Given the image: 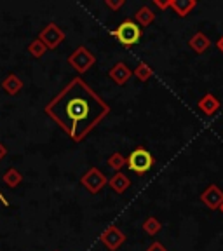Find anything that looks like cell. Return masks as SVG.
I'll use <instances>...</instances> for the list:
<instances>
[{
	"instance_id": "24",
	"label": "cell",
	"mask_w": 223,
	"mask_h": 251,
	"mask_svg": "<svg viewBox=\"0 0 223 251\" xmlns=\"http://www.w3.org/2000/svg\"><path fill=\"white\" fill-rule=\"evenodd\" d=\"M216 47H218L220 51L223 52V35H222V37H220V39H218V42H216Z\"/></svg>"
},
{
	"instance_id": "20",
	"label": "cell",
	"mask_w": 223,
	"mask_h": 251,
	"mask_svg": "<svg viewBox=\"0 0 223 251\" xmlns=\"http://www.w3.org/2000/svg\"><path fill=\"white\" fill-rule=\"evenodd\" d=\"M46 51H47V47L44 46L39 39L31 40V42L28 44V54L33 56V58H42V56L46 54Z\"/></svg>"
},
{
	"instance_id": "16",
	"label": "cell",
	"mask_w": 223,
	"mask_h": 251,
	"mask_svg": "<svg viewBox=\"0 0 223 251\" xmlns=\"http://www.w3.org/2000/svg\"><path fill=\"white\" fill-rule=\"evenodd\" d=\"M133 75L138 78V80H140V82H147V80H150V78H152L153 70L150 68L149 63L141 61V63H138V67L133 70Z\"/></svg>"
},
{
	"instance_id": "22",
	"label": "cell",
	"mask_w": 223,
	"mask_h": 251,
	"mask_svg": "<svg viewBox=\"0 0 223 251\" xmlns=\"http://www.w3.org/2000/svg\"><path fill=\"white\" fill-rule=\"evenodd\" d=\"M147 251H168V250H166V246L162 243H159V241H153V243L147 248Z\"/></svg>"
},
{
	"instance_id": "25",
	"label": "cell",
	"mask_w": 223,
	"mask_h": 251,
	"mask_svg": "<svg viewBox=\"0 0 223 251\" xmlns=\"http://www.w3.org/2000/svg\"><path fill=\"white\" fill-rule=\"evenodd\" d=\"M220 211H222V213H223V204H222V208H220Z\"/></svg>"
},
{
	"instance_id": "15",
	"label": "cell",
	"mask_w": 223,
	"mask_h": 251,
	"mask_svg": "<svg viewBox=\"0 0 223 251\" xmlns=\"http://www.w3.org/2000/svg\"><path fill=\"white\" fill-rule=\"evenodd\" d=\"M171 7L180 18H185L192 9L197 7V2L196 0H171Z\"/></svg>"
},
{
	"instance_id": "12",
	"label": "cell",
	"mask_w": 223,
	"mask_h": 251,
	"mask_svg": "<svg viewBox=\"0 0 223 251\" xmlns=\"http://www.w3.org/2000/svg\"><path fill=\"white\" fill-rule=\"evenodd\" d=\"M108 187L112 188L115 194H124L125 190L131 187V180L125 176L124 173H115L114 176L108 180Z\"/></svg>"
},
{
	"instance_id": "9",
	"label": "cell",
	"mask_w": 223,
	"mask_h": 251,
	"mask_svg": "<svg viewBox=\"0 0 223 251\" xmlns=\"http://www.w3.org/2000/svg\"><path fill=\"white\" fill-rule=\"evenodd\" d=\"M108 77L112 78L117 86H125V84L129 82V78L133 77V70H131L125 63L119 61L108 70Z\"/></svg>"
},
{
	"instance_id": "7",
	"label": "cell",
	"mask_w": 223,
	"mask_h": 251,
	"mask_svg": "<svg viewBox=\"0 0 223 251\" xmlns=\"http://www.w3.org/2000/svg\"><path fill=\"white\" fill-rule=\"evenodd\" d=\"M99 239H101V243L105 244L110 251H117L119 248L125 243V234L117 225H110V227H106L105 230L101 232Z\"/></svg>"
},
{
	"instance_id": "6",
	"label": "cell",
	"mask_w": 223,
	"mask_h": 251,
	"mask_svg": "<svg viewBox=\"0 0 223 251\" xmlns=\"http://www.w3.org/2000/svg\"><path fill=\"white\" fill-rule=\"evenodd\" d=\"M39 40L47 47V49H56V47L65 40V31H63L56 23H49L40 30Z\"/></svg>"
},
{
	"instance_id": "18",
	"label": "cell",
	"mask_w": 223,
	"mask_h": 251,
	"mask_svg": "<svg viewBox=\"0 0 223 251\" xmlns=\"http://www.w3.org/2000/svg\"><path fill=\"white\" fill-rule=\"evenodd\" d=\"M106 164L114 169V171L121 173V169L124 168V166H127V157H124L121 152H115V153H112V155L108 157Z\"/></svg>"
},
{
	"instance_id": "11",
	"label": "cell",
	"mask_w": 223,
	"mask_h": 251,
	"mask_svg": "<svg viewBox=\"0 0 223 251\" xmlns=\"http://www.w3.org/2000/svg\"><path fill=\"white\" fill-rule=\"evenodd\" d=\"M188 46H190V49H192L194 52H197V54H202V52H206L209 47H211V40L204 35L202 31H197L196 35L190 37V40H188Z\"/></svg>"
},
{
	"instance_id": "19",
	"label": "cell",
	"mask_w": 223,
	"mask_h": 251,
	"mask_svg": "<svg viewBox=\"0 0 223 251\" xmlns=\"http://www.w3.org/2000/svg\"><path fill=\"white\" fill-rule=\"evenodd\" d=\"M161 228H162V224L155 218V216H149V218L143 222V230H145V234L152 235V237L159 234Z\"/></svg>"
},
{
	"instance_id": "5",
	"label": "cell",
	"mask_w": 223,
	"mask_h": 251,
	"mask_svg": "<svg viewBox=\"0 0 223 251\" xmlns=\"http://www.w3.org/2000/svg\"><path fill=\"white\" fill-rule=\"evenodd\" d=\"M80 183H82V187H86L91 194H98L108 185V178H106L98 168H89L82 175V178H80Z\"/></svg>"
},
{
	"instance_id": "1",
	"label": "cell",
	"mask_w": 223,
	"mask_h": 251,
	"mask_svg": "<svg viewBox=\"0 0 223 251\" xmlns=\"http://www.w3.org/2000/svg\"><path fill=\"white\" fill-rule=\"evenodd\" d=\"M46 114L75 143L82 141L110 114V106L82 78L75 77L46 105Z\"/></svg>"
},
{
	"instance_id": "23",
	"label": "cell",
	"mask_w": 223,
	"mask_h": 251,
	"mask_svg": "<svg viewBox=\"0 0 223 251\" xmlns=\"http://www.w3.org/2000/svg\"><path fill=\"white\" fill-rule=\"evenodd\" d=\"M153 5L159 9H168L171 7V0H166V2H161V0H153Z\"/></svg>"
},
{
	"instance_id": "4",
	"label": "cell",
	"mask_w": 223,
	"mask_h": 251,
	"mask_svg": "<svg viewBox=\"0 0 223 251\" xmlns=\"http://www.w3.org/2000/svg\"><path fill=\"white\" fill-rule=\"evenodd\" d=\"M94 63H96V56L84 46L77 47V49L68 56V65H70L74 70H77L78 74H86Z\"/></svg>"
},
{
	"instance_id": "14",
	"label": "cell",
	"mask_w": 223,
	"mask_h": 251,
	"mask_svg": "<svg viewBox=\"0 0 223 251\" xmlns=\"http://www.w3.org/2000/svg\"><path fill=\"white\" fill-rule=\"evenodd\" d=\"M153 20H155V12H153L149 5H143V7H140L134 12V21H136L140 26H149V25L153 23Z\"/></svg>"
},
{
	"instance_id": "3",
	"label": "cell",
	"mask_w": 223,
	"mask_h": 251,
	"mask_svg": "<svg viewBox=\"0 0 223 251\" xmlns=\"http://www.w3.org/2000/svg\"><path fill=\"white\" fill-rule=\"evenodd\" d=\"M153 164H155L153 155L143 147H138L127 155V168L136 173V175H145L147 171H150L153 168Z\"/></svg>"
},
{
	"instance_id": "21",
	"label": "cell",
	"mask_w": 223,
	"mask_h": 251,
	"mask_svg": "<svg viewBox=\"0 0 223 251\" xmlns=\"http://www.w3.org/2000/svg\"><path fill=\"white\" fill-rule=\"evenodd\" d=\"M106 7H110L112 11H119L124 5V0H106Z\"/></svg>"
},
{
	"instance_id": "10",
	"label": "cell",
	"mask_w": 223,
	"mask_h": 251,
	"mask_svg": "<svg viewBox=\"0 0 223 251\" xmlns=\"http://www.w3.org/2000/svg\"><path fill=\"white\" fill-rule=\"evenodd\" d=\"M197 108H199L204 115L211 117V115H215L216 112L220 110V100L216 98L215 94H211V93L204 94L202 98L197 101Z\"/></svg>"
},
{
	"instance_id": "17",
	"label": "cell",
	"mask_w": 223,
	"mask_h": 251,
	"mask_svg": "<svg viewBox=\"0 0 223 251\" xmlns=\"http://www.w3.org/2000/svg\"><path fill=\"white\" fill-rule=\"evenodd\" d=\"M21 181H23V175H21L16 168H11L4 173V183L7 185V187L14 188V187H18Z\"/></svg>"
},
{
	"instance_id": "2",
	"label": "cell",
	"mask_w": 223,
	"mask_h": 251,
	"mask_svg": "<svg viewBox=\"0 0 223 251\" xmlns=\"http://www.w3.org/2000/svg\"><path fill=\"white\" fill-rule=\"evenodd\" d=\"M110 35L115 37L122 46L129 47V46H134V44L140 42L141 35H143V30L140 28V25L133 20H125L119 25L115 30L110 31Z\"/></svg>"
},
{
	"instance_id": "13",
	"label": "cell",
	"mask_w": 223,
	"mask_h": 251,
	"mask_svg": "<svg viewBox=\"0 0 223 251\" xmlns=\"http://www.w3.org/2000/svg\"><path fill=\"white\" fill-rule=\"evenodd\" d=\"M2 89H4L7 94H11V96H14V94H18L21 89H23V80H21L18 75L9 74L7 77L2 80Z\"/></svg>"
},
{
	"instance_id": "8",
	"label": "cell",
	"mask_w": 223,
	"mask_h": 251,
	"mask_svg": "<svg viewBox=\"0 0 223 251\" xmlns=\"http://www.w3.org/2000/svg\"><path fill=\"white\" fill-rule=\"evenodd\" d=\"M200 201L206 204L209 209H220L223 204V192L216 185H209L202 194H200Z\"/></svg>"
}]
</instances>
